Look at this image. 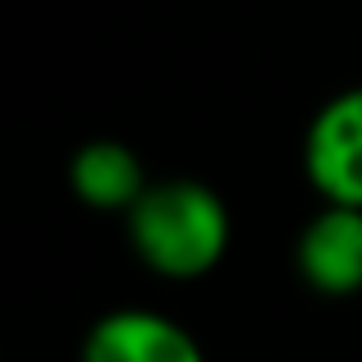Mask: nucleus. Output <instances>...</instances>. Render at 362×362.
Instances as JSON below:
<instances>
[{
	"label": "nucleus",
	"mask_w": 362,
	"mask_h": 362,
	"mask_svg": "<svg viewBox=\"0 0 362 362\" xmlns=\"http://www.w3.org/2000/svg\"><path fill=\"white\" fill-rule=\"evenodd\" d=\"M129 243L165 280H197L216 271L230 247V211L221 193L197 179H160L133 202Z\"/></svg>",
	"instance_id": "obj_1"
},
{
	"label": "nucleus",
	"mask_w": 362,
	"mask_h": 362,
	"mask_svg": "<svg viewBox=\"0 0 362 362\" xmlns=\"http://www.w3.org/2000/svg\"><path fill=\"white\" fill-rule=\"evenodd\" d=\"M303 170L326 202L362 206V88L330 97L308 124Z\"/></svg>",
	"instance_id": "obj_2"
},
{
	"label": "nucleus",
	"mask_w": 362,
	"mask_h": 362,
	"mask_svg": "<svg viewBox=\"0 0 362 362\" xmlns=\"http://www.w3.org/2000/svg\"><path fill=\"white\" fill-rule=\"evenodd\" d=\"M298 275L326 298H349L362 289V206L326 202L298 234Z\"/></svg>",
	"instance_id": "obj_3"
},
{
	"label": "nucleus",
	"mask_w": 362,
	"mask_h": 362,
	"mask_svg": "<svg viewBox=\"0 0 362 362\" xmlns=\"http://www.w3.org/2000/svg\"><path fill=\"white\" fill-rule=\"evenodd\" d=\"M83 362H206V358L175 317H160L147 308H119L88 330Z\"/></svg>",
	"instance_id": "obj_4"
},
{
	"label": "nucleus",
	"mask_w": 362,
	"mask_h": 362,
	"mask_svg": "<svg viewBox=\"0 0 362 362\" xmlns=\"http://www.w3.org/2000/svg\"><path fill=\"white\" fill-rule=\"evenodd\" d=\"M69 188L92 206V211H133L142 193H147V175L142 160L133 156L124 142L115 138H97L83 142L69 160Z\"/></svg>",
	"instance_id": "obj_5"
}]
</instances>
